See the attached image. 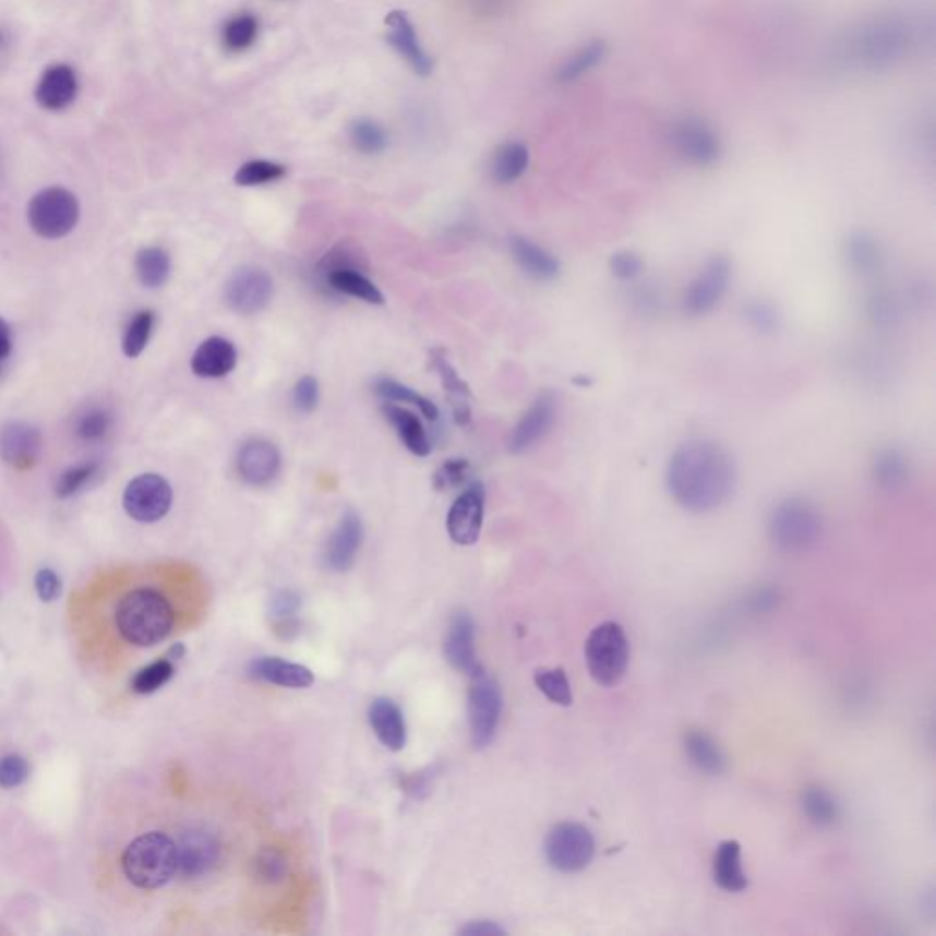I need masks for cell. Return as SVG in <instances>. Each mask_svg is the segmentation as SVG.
Masks as SVG:
<instances>
[{
    "label": "cell",
    "instance_id": "obj_53",
    "mask_svg": "<svg viewBox=\"0 0 936 936\" xmlns=\"http://www.w3.org/2000/svg\"><path fill=\"white\" fill-rule=\"evenodd\" d=\"M29 765L23 756L10 754L0 759V787L15 789L28 778Z\"/></svg>",
    "mask_w": 936,
    "mask_h": 936
},
{
    "label": "cell",
    "instance_id": "obj_32",
    "mask_svg": "<svg viewBox=\"0 0 936 936\" xmlns=\"http://www.w3.org/2000/svg\"><path fill=\"white\" fill-rule=\"evenodd\" d=\"M683 748L692 765L699 768L700 772L721 776L727 770L724 752L705 730H688L684 733Z\"/></svg>",
    "mask_w": 936,
    "mask_h": 936
},
{
    "label": "cell",
    "instance_id": "obj_19",
    "mask_svg": "<svg viewBox=\"0 0 936 936\" xmlns=\"http://www.w3.org/2000/svg\"><path fill=\"white\" fill-rule=\"evenodd\" d=\"M178 847V871L185 878H202L220 860V845L207 830H187Z\"/></svg>",
    "mask_w": 936,
    "mask_h": 936
},
{
    "label": "cell",
    "instance_id": "obj_23",
    "mask_svg": "<svg viewBox=\"0 0 936 936\" xmlns=\"http://www.w3.org/2000/svg\"><path fill=\"white\" fill-rule=\"evenodd\" d=\"M238 351L231 340L209 337L192 353L191 370L202 379H221L237 368Z\"/></svg>",
    "mask_w": 936,
    "mask_h": 936
},
{
    "label": "cell",
    "instance_id": "obj_4",
    "mask_svg": "<svg viewBox=\"0 0 936 936\" xmlns=\"http://www.w3.org/2000/svg\"><path fill=\"white\" fill-rule=\"evenodd\" d=\"M121 868L124 878L143 891L167 886L178 873L176 841L158 830L137 836L124 849Z\"/></svg>",
    "mask_w": 936,
    "mask_h": 936
},
{
    "label": "cell",
    "instance_id": "obj_44",
    "mask_svg": "<svg viewBox=\"0 0 936 936\" xmlns=\"http://www.w3.org/2000/svg\"><path fill=\"white\" fill-rule=\"evenodd\" d=\"M284 176H286L284 165L269 161V159H251L237 170L235 183L240 187L267 185V183L280 180Z\"/></svg>",
    "mask_w": 936,
    "mask_h": 936
},
{
    "label": "cell",
    "instance_id": "obj_31",
    "mask_svg": "<svg viewBox=\"0 0 936 936\" xmlns=\"http://www.w3.org/2000/svg\"><path fill=\"white\" fill-rule=\"evenodd\" d=\"M911 475H913L911 461H909L908 454L900 448L889 446V448H881L876 454L875 461H873V480H875L876 485L880 487L881 491H902L911 481Z\"/></svg>",
    "mask_w": 936,
    "mask_h": 936
},
{
    "label": "cell",
    "instance_id": "obj_49",
    "mask_svg": "<svg viewBox=\"0 0 936 936\" xmlns=\"http://www.w3.org/2000/svg\"><path fill=\"white\" fill-rule=\"evenodd\" d=\"M745 316L748 324L763 335L778 332L779 324H781L778 308L765 299L751 300L745 305Z\"/></svg>",
    "mask_w": 936,
    "mask_h": 936
},
{
    "label": "cell",
    "instance_id": "obj_55",
    "mask_svg": "<svg viewBox=\"0 0 936 936\" xmlns=\"http://www.w3.org/2000/svg\"><path fill=\"white\" fill-rule=\"evenodd\" d=\"M35 591L43 602H53L61 595V578L56 571L40 569L35 576Z\"/></svg>",
    "mask_w": 936,
    "mask_h": 936
},
{
    "label": "cell",
    "instance_id": "obj_33",
    "mask_svg": "<svg viewBox=\"0 0 936 936\" xmlns=\"http://www.w3.org/2000/svg\"><path fill=\"white\" fill-rule=\"evenodd\" d=\"M321 278L327 288L335 291V293L353 297V299L362 300V302H368V304H384L383 293L367 277V272H361V269H333V272L322 275Z\"/></svg>",
    "mask_w": 936,
    "mask_h": 936
},
{
    "label": "cell",
    "instance_id": "obj_56",
    "mask_svg": "<svg viewBox=\"0 0 936 936\" xmlns=\"http://www.w3.org/2000/svg\"><path fill=\"white\" fill-rule=\"evenodd\" d=\"M299 605L300 600L295 592L283 591L273 600V613L275 616L286 619V616L293 615L295 611L299 610Z\"/></svg>",
    "mask_w": 936,
    "mask_h": 936
},
{
    "label": "cell",
    "instance_id": "obj_36",
    "mask_svg": "<svg viewBox=\"0 0 936 936\" xmlns=\"http://www.w3.org/2000/svg\"><path fill=\"white\" fill-rule=\"evenodd\" d=\"M801 808H803L805 816L821 829H829L840 819L841 811L838 801H836L835 795L830 794L829 790L819 787V784H811L803 790Z\"/></svg>",
    "mask_w": 936,
    "mask_h": 936
},
{
    "label": "cell",
    "instance_id": "obj_29",
    "mask_svg": "<svg viewBox=\"0 0 936 936\" xmlns=\"http://www.w3.org/2000/svg\"><path fill=\"white\" fill-rule=\"evenodd\" d=\"M713 881L722 891L743 892L748 887L743 860H741V843L737 840L721 841L713 854Z\"/></svg>",
    "mask_w": 936,
    "mask_h": 936
},
{
    "label": "cell",
    "instance_id": "obj_12",
    "mask_svg": "<svg viewBox=\"0 0 936 936\" xmlns=\"http://www.w3.org/2000/svg\"><path fill=\"white\" fill-rule=\"evenodd\" d=\"M732 283V264L727 256L717 254L706 262L686 288L683 308L688 315H708L721 304Z\"/></svg>",
    "mask_w": 936,
    "mask_h": 936
},
{
    "label": "cell",
    "instance_id": "obj_2",
    "mask_svg": "<svg viewBox=\"0 0 936 936\" xmlns=\"http://www.w3.org/2000/svg\"><path fill=\"white\" fill-rule=\"evenodd\" d=\"M176 613L169 598L156 587H134L121 595L113 608V626L124 643L151 648L164 643L175 629Z\"/></svg>",
    "mask_w": 936,
    "mask_h": 936
},
{
    "label": "cell",
    "instance_id": "obj_50",
    "mask_svg": "<svg viewBox=\"0 0 936 936\" xmlns=\"http://www.w3.org/2000/svg\"><path fill=\"white\" fill-rule=\"evenodd\" d=\"M254 871H256V876H259L260 880L267 881V884H277V881H283L286 875H288V860L277 849H264L256 856Z\"/></svg>",
    "mask_w": 936,
    "mask_h": 936
},
{
    "label": "cell",
    "instance_id": "obj_14",
    "mask_svg": "<svg viewBox=\"0 0 936 936\" xmlns=\"http://www.w3.org/2000/svg\"><path fill=\"white\" fill-rule=\"evenodd\" d=\"M43 451L45 440L34 424L7 421L0 427V459L13 470H32L39 463Z\"/></svg>",
    "mask_w": 936,
    "mask_h": 936
},
{
    "label": "cell",
    "instance_id": "obj_39",
    "mask_svg": "<svg viewBox=\"0 0 936 936\" xmlns=\"http://www.w3.org/2000/svg\"><path fill=\"white\" fill-rule=\"evenodd\" d=\"M113 429V416L110 410L103 407L85 408L75 418L74 434L81 443L96 445L107 440Z\"/></svg>",
    "mask_w": 936,
    "mask_h": 936
},
{
    "label": "cell",
    "instance_id": "obj_17",
    "mask_svg": "<svg viewBox=\"0 0 936 936\" xmlns=\"http://www.w3.org/2000/svg\"><path fill=\"white\" fill-rule=\"evenodd\" d=\"M554 419H556V399L551 392H543L532 400L529 410L521 416L511 432L508 451L513 454H524L538 445L549 434V430L553 429Z\"/></svg>",
    "mask_w": 936,
    "mask_h": 936
},
{
    "label": "cell",
    "instance_id": "obj_16",
    "mask_svg": "<svg viewBox=\"0 0 936 936\" xmlns=\"http://www.w3.org/2000/svg\"><path fill=\"white\" fill-rule=\"evenodd\" d=\"M283 467V456L272 441L254 437L240 446L237 470L240 480L251 487L269 485Z\"/></svg>",
    "mask_w": 936,
    "mask_h": 936
},
{
    "label": "cell",
    "instance_id": "obj_28",
    "mask_svg": "<svg viewBox=\"0 0 936 936\" xmlns=\"http://www.w3.org/2000/svg\"><path fill=\"white\" fill-rule=\"evenodd\" d=\"M843 259L857 277H875L881 272L886 254L881 243L868 232H852L843 245Z\"/></svg>",
    "mask_w": 936,
    "mask_h": 936
},
{
    "label": "cell",
    "instance_id": "obj_42",
    "mask_svg": "<svg viewBox=\"0 0 936 936\" xmlns=\"http://www.w3.org/2000/svg\"><path fill=\"white\" fill-rule=\"evenodd\" d=\"M333 269H368L367 256L350 242H340L316 265V275L322 277Z\"/></svg>",
    "mask_w": 936,
    "mask_h": 936
},
{
    "label": "cell",
    "instance_id": "obj_13",
    "mask_svg": "<svg viewBox=\"0 0 936 936\" xmlns=\"http://www.w3.org/2000/svg\"><path fill=\"white\" fill-rule=\"evenodd\" d=\"M273 278L262 267L245 265L232 273L224 289L227 308L237 315L251 316L265 310L272 302Z\"/></svg>",
    "mask_w": 936,
    "mask_h": 936
},
{
    "label": "cell",
    "instance_id": "obj_26",
    "mask_svg": "<svg viewBox=\"0 0 936 936\" xmlns=\"http://www.w3.org/2000/svg\"><path fill=\"white\" fill-rule=\"evenodd\" d=\"M368 717H370V724H372L377 740L388 751L399 752L405 748L407 745V724H405L403 711H400L399 706L395 705L394 700L386 699V697H379V699L373 700Z\"/></svg>",
    "mask_w": 936,
    "mask_h": 936
},
{
    "label": "cell",
    "instance_id": "obj_38",
    "mask_svg": "<svg viewBox=\"0 0 936 936\" xmlns=\"http://www.w3.org/2000/svg\"><path fill=\"white\" fill-rule=\"evenodd\" d=\"M375 394L384 400V403H408L413 407L419 408V412L423 413L424 418L435 423L440 419V408L435 407L434 403L418 394L416 389L410 388L407 384H400L395 379L381 377L373 384Z\"/></svg>",
    "mask_w": 936,
    "mask_h": 936
},
{
    "label": "cell",
    "instance_id": "obj_10",
    "mask_svg": "<svg viewBox=\"0 0 936 936\" xmlns=\"http://www.w3.org/2000/svg\"><path fill=\"white\" fill-rule=\"evenodd\" d=\"M672 145L686 164L706 169L721 159L722 142L717 130L699 116H684L673 123Z\"/></svg>",
    "mask_w": 936,
    "mask_h": 936
},
{
    "label": "cell",
    "instance_id": "obj_15",
    "mask_svg": "<svg viewBox=\"0 0 936 936\" xmlns=\"http://www.w3.org/2000/svg\"><path fill=\"white\" fill-rule=\"evenodd\" d=\"M485 513V487L475 481L452 503L446 516V530L457 545H475L480 540Z\"/></svg>",
    "mask_w": 936,
    "mask_h": 936
},
{
    "label": "cell",
    "instance_id": "obj_7",
    "mask_svg": "<svg viewBox=\"0 0 936 936\" xmlns=\"http://www.w3.org/2000/svg\"><path fill=\"white\" fill-rule=\"evenodd\" d=\"M28 224L37 237L59 240L74 231L81 216L80 200L64 187H48L29 200Z\"/></svg>",
    "mask_w": 936,
    "mask_h": 936
},
{
    "label": "cell",
    "instance_id": "obj_24",
    "mask_svg": "<svg viewBox=\"0 0 936 936\" xmlns=\"http://www.w3.org/2000/svg\"><path fill=\"white\" fill-rule=\"evenodd\" d=\"M430 362H432V368L440 375L441 384H443V389H445L448 403H451L454 421L459 427H467L472 421V408H470L472 392L468 388V384L459 377L456 368L452 367L451 362H448L445 351H430Z\"/></svg>",
    "mask_w": 936,
    "mask_h": 936
},
{
    "label": "cell",
    "instance_id": "obj_8",
    "mask_svg": "<svg viewBox=\"0 0 936 936\" xmlns=\"http://www.w3.org/2000/svg\"><path fill=\"white\" fill-rule=\"evenodd\" d=\"M470 677L472 683L468 689V721L472 745L476 748H485L494 740L502 717V689L496 679L489 675L483 668H478Z\"/></svg>",
    "mask_w": 936,
    "mask_h": 936
},
{
    "label": "cell",
    "instance_id": "obj_20",
    "mask_svg": "<svg viewBox=\"0 0 936 936\" xmlns=\"http://www.w3.org/2000/svg\"><path fill=\"white\" fill-rule=\"evenodd\" d=\"M388 26V43L419 75H429L434 62L419 43L418 34L407 13L392 12L386 17Z\"/></svg>",
    "mask_w": 936,
    "mask_h": 936
},
{
    "label": "cell",
    "instance_id": "obj_6",
    "mask_svg": "<svg viewBox=\"0 0 936 936\" xmlns=\"http://www.w3.org/2000/svg\"><path fill=\"white\" fill-rule=\"evenodd\" d=\"M586 662L595 683L613 688L626 675L629 640L619 622H602L586 640Z\"/></svg>",
    "mask_w": 936,
    "mask_h": 936
},
{
    "label": "cell",
    "instance_id": "obj_21",
    "mask_svg": "<svg viewBox=\"0 0 936 936\" xmlns=\"http://www.w3.org/2000/svg\"><path fill=\"white\" fill-rule=\"evenodd\" d=\"M508 249H511L514 262L518 264L519 269L527 277L540 280V283H551L559 277V259L535 240L521 237V235H514V237L508 238Z\"/></svg>",
    "mask_w": 936,
    "mask_h": 936
},
{
    "label": "cell",
    "instance_id": "obj_57",
    "mask_svg": "<svg viewBox=\"0 0 936 936\" xmlns=\"http://www.w3.org/2000/svg\"><path fill=\"white\" fill-rule=\"evenodd\" d=\"M459 935L467 936H492L505 935V929L500 927L496 922H470L459 929Z\"/></svg>",
    "mask_w": 936,
    "mask_h": 936
},
{
    "label": "cell",
    "instance_id": "obj_1",
    "mask_svg": "<svg viewBox=\"0 0 936 936\" xmlns=\"http://www.w3.org/2000/svg\"><path fill=\"white\" fill-rule=\"evenodd\" d=\"M665 487L689 513H710L732 496V457L713 441L694 440L679 446L665 467Z\"/></svg>",
    "mask_w": 936,
    "mask_h": 936
},
{
    "label": "cell",
    "instance_id": "obj_48",
    "mask_svg": "<svg viewBox=\"0 0 936 936\" xmlns=\"http://www.w3.org/2000/svg\"><path fill=\"white\" fill-rule=\"evenodd\" d=\"M468 475H470V463H468V459L451 457V459H446L435 470L434 478H432V485H434L437 492L454 491L457 487L465 485Z\"/></svg>",
    "mask_w": 936,
    "mask_h": 936
},
{
    "label": "cell",
    "instance_id": "obj_25",
    "mask_svg": "<svg viewBox=\"0 0 936 936\" xmlns=\"http://www.w3.org/2000/svg\"><path fill=\"white\" fill-rule=\"evenodd\" d=\"M445 655L446 660L459 672L472 675L480 668L476 662L475 622L465 611L452 616L445 640Z\"/></svg>",
    "mask_w": 936,
    "mask_h": 936
},
{
    "label": "cell",
    "instance_id": "obj_22",
    "mask_svg": "<svg viewBox=\"0 0 936 936\" xmlns=\"http://www.w3.org/2000/svg\"><path fill=\"white\" fill-rule=\"evenodd\" d=\"M77 91L80 83L74 69H70L69 64H53L40 75L35 99L46 110H62L75 101Z\"/></svg>",
    "mask_w": 936,
    "mask_h": 936
},
{
    "label": "cell",
    "instance_id": "obj_52",
    "mask_svg": "<svg viewBox=\"0 0 936 936\" xmlns=\"http://www.w3.org/2000/svg\"><path fill=\"white\" fill-rule=\"evenodd\" d=\"M291 399H293V407L302 413H311L319 407V399H321V388H319V381H316L313 375H304V377H300L295 384L293 395H291Z\"/></svg>",
    "mask_w": 936,
    "mask_h": 936
},
{
    "label": "cell",
    "instance_id": "obj_34",
    "mask_svg": "<svg viewBox=\"0 0 936 936\" xmlns=\"http://www.w3.org/2000/svg\"><path fill=\"white\" fill-rule=\"evenodd\" d=\"M608 56H610V46L604 39L589 40L560 64L556 74H554V80L559 83H573V81L580 80L591 70L600 67Z\"/></svg>",
    "mask_w": 936,
    "mask_h": 936
},
{
    "label": "cell",
    "instance_id": "obj_58",
    "mask_svg": "<svg viewBox=\"0 0 936 936\" xmlns=\"http://www.w3.org/2000/svg\"><path fill=\"white\" fill-rule=\"evenodd\" d=\"M12 327H10V324L0 316V362L7 361L8 357L12 356Z\"/></svg>",
    "mask_w": 936,
    "mask_h": 936
},
{
    "label": "cell",
    "instance_id": "obj_54",
    "mask_svg": "<svg viewBox=\"0 0 936 936\" xmlns=\"http://www.w3.org/2000/svg\"><path fill=\"white\" fill-rule=\"evenodd\" d=\"M610 269L621 280H635L644 272V260L640 259V254L629 249L616 251L615 254H611Z\"/></svg>",
    "mask_w": 936,
    "mask_h": 936
},
{
    "label": "cell",
    "instance_id": "obj_41",
    "mask_svg": "<svg viewBox=\"0 0 936 936\" xmlns=\"http://www.w3.org/2000/svg\"><path fill=\"white\" fill-rule=\"evenodd\" d=\"M535 683L554 705H573V692L564 668H540L535 673Z\"/></svg>",
    "mask_w": 936,
    "mask_h": 936
},
{
    "label": "cell",
    "instance_id": "obj_11",
    "mask_svg": "<svg viewBox=\"0 0 936 936\" xmlns=\"http://www.w3.org/2000/svg\"><path fill=\"white\" fill-rule=\"evenodd\" d=\"M172 487L164 476L147 472L129 481L123 492L124 513L140 524H156L172 507Z\"/></svg>",
    "mask_w": 936,
    "mask_h": 936
},
{
    "label": "cell",
    "instance_id": "obj_37",
    "mask_svg": "<svg viewBox=\"0 0 936 936\" xmlns=\"http://www.w3.org/2000/svg\"><path fill=\"white\" fill-rule=\"evenodd\" d=\"M529 159V148L525 147L524 143H505L492 156V178L497 183H513L525 175Z\"/></svg>",
    "mask_w": 936,
    "mask_h": 936
},
{
    "label": "cell",
    "instance_id": "obj_45",
    "mask_svg": "<svg viewBox=\"0 0 936 936\" xmlns=\"http://www.w3.org/2000/svg\"><path fill=\"white\" fill-rule=\"evenodd\" d=\"M99 475V465L97 463H81L75 467H70L57 478L56 496L59 500H70L75 494H80L86 485H91L92 481L96 480Z\"/></svg>",
    "mask_w": 936,
    "mask_h": 936
},
{
    "label": "cell",
    "instance_id": "obj_27",
    "mask_svg": "<svg viewBox=\"0 0 936 936\" xmlns=\"http://www.w3.org/2000/svg\"><path fill=\"white\" fill-rule=\"evenodd\" d=\"M249 675L264 683L277 684L283 688H310L315 683L313 673L305 665L293 664L278 657H262L249 665Z\"/></svg>",
    "mask_w": 936,
    "mask_h": 936
},
{
    "label": "cell",
    "instance_id": "obj_35",
    "mask_svg": "<svg viewBox=\"0 0 936 936\" xmlns=\"http://www.w3.org/2000/svg\"><path fill=\"white\" fill-rule=\"evenodd\" d=\"M170 254L159 245L143 248L134 260L136 277L143 288L158 289L167 284L170 277Z\"/></svg>",
    "mask_w": 936,
    "mask_h": 936
},
{
    "label": "cell",
    "instance_id": "obj_30",
    "mask_svg": "<svg viewBox=\"0 0 936 936\" xmlns=\"http://www.w3.org/2000/svg\"><path fill=\"white\" fill-rule=\"evenodd\" d=\"M386 421L394 427L400 443L412 452L413 456L427 457L432 452L429 434L416 413L407 408L397 407L395 403H384L381 408Z\"/></svg>",
    "mask_w": 936,
    "mask_h": 936
},
{
    "label": "cell",
    "instance_id": "obj_40",
    "mask_svg": "<svg viewBox=\"0 0 936 936\" xmlns=\"http://www.w3.org/2000/svg\"><path fill=\"white\" fill-rule=\"evenodd\" d=\"M154 326H156V313L153 310H142L134 313L124 327L123 339H121L124 356L129 359H136V357L142 356L151 343Z\"/></svg>",
    "mask_w": 936,
    "mask_h": 936
},
{
    "label": "cell",
    "instance_id": "obj_18",
    "mask_svg": "<svg viewBox=\"0 0 936 936\" xmlns=\"http://www.w3.org/2000/svg\"><path fill=\"white\" fill-rule=\"evenodd\" d=\"M364 527L356 511H346L337 529L333 530L324 549V564L335 573H345L356 564L357 553L361 551Z\"/></svg>",
    "mask_w": 936,
    "mask_h": 936
},
{
    "label": "cell",
    "instance_id": "obj_47",
    "mask_svg": "<svg viewBox=\"0 0 936 936\" xmlns=\"http://www.w3.org/2000/svg\"><path fill=\"white\" fill-rule=\"evenodd\" d=\"M172 675H175V665L169 659L156 660L147 668H143L142 672H137L136 677L132 681V689L136 694H154L156 689L169 683Z\"/></svg>",
    "mask_w": 936,
    "mask_h": 936
},
{
    "label": "cell",
    "instance_id": "obj_43",
    "mask_svg": "<svg viewBox=\"0 0 936 936\" xmlns=\"http://www.w3.org/2000/svg\"><path fill=\"white\" fill-rule=\"evenodd\" d=\"M350 140L359 153L368 156L383 153L384 148L388 147L386 132L372 119H357L356 123L351 124Z\"/></svg>",
    "mask_w": 936,
    "mask_h": 936
},
{
    "label": "cell",
    "instance_id": "obj_9",
    "mask_svg": "<svg viewBox=\"0 0 936 936\" xmlns=\"http://www.w3.org/2000/svg\"><path fill=\"white\" fill-rule=\"evenodd\" d=\"M595 836L586 825L564 821L554 825L545 838V857L560 873L571 875L589 867L595 857Z\"/></svg>",
    "mask_w": 936,
    "mask_h": 936
},
{
    "label": "cell",
    "instance_id": "obj_51",
    "mask_svg": "<svg viewBox=\"0 0 936 936\" xmlns=\"http://www.w3.org/2000/svg\"><path fill=\"white\" fill-rule=\"evenodd\" d=\"M868 316L880 326H892L900 319V302L889 291H876L868 299Z\"/></svg>",
    "mask_w": 936,
    "mask_h": 936
},
{
    "label": "cell",
    "instance_id": "obj_59",
    "mask_svg": "<svg viewBox=\"0 0 936 936\" xmlns=\"http://www.w3.org/2000/svg\"><path fill=\"white\" fill-rule=\"evenodd\" d=\"M183 653H185V648L181 644H176L175 648L170 649L169 657L170 659H181Z\"/></svg>",
    "mask_w": 936,
    "mask_h": 936
},
{
    "label": "cell",
    "instance_id": "obj_46",
    "mask_svg": "<svg viewBox=\"0 0 936 936\" xmlns=\"http://www.w3.org/2000/svg\"><path fill=\"white\" fill-rule=\"evenodd\" d=\"M256 35H259V21L251 13H240L226 24L221 37L227 50L243 51L253 45Z\"/></svg>",
    "mask_w": 936,
    "mask_h": 936
},
{
    "label": "cell",
    "instance_id": "obj_3",
    "mask_svg": "<svg viewBox=\"0 0 936 936\" xmlns=\"http://www.w3.org/2000/svg\"><path fill=\"white\" fill-rule=\"evenodd\" d=\"M914 46V29L898 15L868 21L849 35L845 57L860 69L880 72L905 61Z\"/></svg>",
    "mask_w": 936,
    "mask_h": 936
},
{
    "label": "cell",
    "instance_id": "obj_5",
    "mask_svg": "<svg viewBox=\"0 0 936 936\" xmlns=\"http://www.w3.org/2000/svg\"><path fill=\"white\" fill-rule=\"evenodd\" d=\"M824 518L808 497L789 496L776 503L768 516V537L784 553H803L819 542Z\"/></svg>",
    "mask_w": 936,
    "mask_h": 936
}]
</instances>
